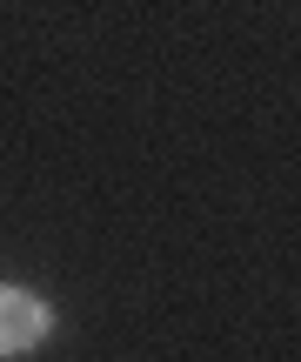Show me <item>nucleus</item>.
Returning a JSON list of instances; mask_svg holds the SVG:
<instances>
[{
    "label": "nucleus",
    "instance_id": "f257e3e1",
    "mask_svg": "<svg viewBox=\"0 0 301 362\" xmlns=\"http://www.w3.org/2000/svg\"><path fill=\"white\" fill-rule=\"evenodd\" d=\"M47 329H54V309L34 296V288L0 282V356H27V349H40V342H47Z\"/></svg>",
    "mask_w": 301,
    "mask_h": 362
}]
</instances>
